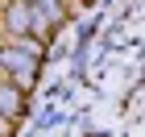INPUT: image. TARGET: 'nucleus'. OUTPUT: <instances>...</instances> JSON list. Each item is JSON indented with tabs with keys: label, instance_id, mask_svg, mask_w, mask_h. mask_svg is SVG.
I'll return each mask as SVG.
<instances>
[{
	"label": "nucleus",
	"instance_id": "f257e3e1",
	"mask_svg": "<svg viewBox=\"0 0 145 137\" xmlns=\"http://www.w3.org/2000/svg\"><path fill=\"white\" fill-rule=\"evenodd\" d=\"M0 116H8V121H17V116H21V87L0 83Z\"/></svg>",
	"mask_w": 145,
	"mask_h": 137
},
{
	"label": "nucleus",
	"instance_id": "f03ea898",
	"mask_svg": "<svg viewBox=\"0 0 145 137\" xmlns=\"http://www.w3.org/2000/svg\"><path fill=\"white\" fill-rule=\"evenodd\" d=\"M0 62H8L12 71H29L33 75V58H25L21 50H0Z\"/></svg>",
	"mask_w": 145,
	"mask_h": 137
}]
</instances>
